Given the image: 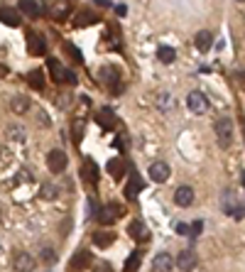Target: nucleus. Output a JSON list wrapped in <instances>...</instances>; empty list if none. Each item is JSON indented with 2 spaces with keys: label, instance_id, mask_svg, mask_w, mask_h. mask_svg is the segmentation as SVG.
<instances>
[{
  "label": "nucleus",
  "instance_id": "1",
  "mask_svg": "<svg viewBox=\"0 0 245 272\" xmlns=\"http://www.w3.org/2000/svg\"><path fill=\"white\" fill-rule=\"evenodd\" d=\"M214 133H216V140L221 147H231L233 145V137H236V125L228 116H221L218 121L214 123Z\"/></svg>",
  "mask_w": 245,
  "mask_h": 272
},
{
  "label": "nucleus",
  "instance_id": "2",
  "mask_svg": "<svg viewBox=\"0 0 245 272\" xmlns=\"http://www.w3.org/2000/svg\"><path fill=\"white\" fill-rule=\"evenodd\" d=\"M66 164H69V157H66L64 150H52L47 154V167H49V172L59 174V172L66 169Z\"/></svg>",
  "mask_w": 245,
  "mask_h": 272
},
{
  "label": "nucleus",
  "instance_id": "3",
  "mask_svg": "<svg viewBox=\"0 0 245 272\" xmlns=\"http://www.w3.org/2000/svg\"><path fill=\"white\" fill-rule=\"evenodd\" d=\"M186 106H189V111H191V113L201 116V113H206L209 101H206V96H204L201 91H191V93L186 96Z\"/></svg>",
  "mask_w": 245,
  "mask_h": 272
},
{
  "label": "nucleus",
  "instance_id": "4",
  "mask_svg": "<svg viewBox=\"0 0 245 272\" xmlns=\"http://www.w3.org/2000/svg\"><path fill=\"white\" fill-rule=\"evenodd\" d=\"M121 216H122V211H121V206H118V204H106V206L98 211L96 218H98V223H101V226H111V223H116Z\"/></svg>",
  "mask_w": 245,
  "mask_h": 272
},
{
  "label": "nucleus",
  "instance_id": "5",
  "mask_svg": "<svg viewBox=\"0 0 245 272\" xmlns=\"http://www.w3.org/2000/svg\"><path fill=\"white\" fill-rule=\"evenodd\" d=\"M150 179L157 181V184H164V181L169 179V174H172V169H169V164L167 162H154V164H150Z\"/></svg>",
  "mask_w": 245,
  "mask_h": 272
},
{
  "label": "nucleus",
  "instance_id": "6",
  "mask_svg": "<svg viewBox=\"0 0 245 272\" xmlns=\"http://www.w3.org/2000/svg\"><path fill=\"white\" fill-rule=\"evenodd\" d=\"M174 265H177L182 272H191L194 268H196V253H194V250H182V253H177Z\"/></svg>",
  "mask_w": 245,
  "mask_h": 272
},
{
  "label": "nucleus",
  "instance_id": "7",
  "mask_svg": "<svg viewBox=\"0 0 245 272\" xmlns=\"http://www.w3.org/2000/svg\"><path fill=\"white\" fill-rule=\"evenodd\" d=\"M152 270L154 272H172L174 270V258L169 253H157L152 260Z\"/></svg>",
  "mask_w": 245,
  "mask_h": 272
},
{
  "label": "nucleus",
  "instance_id": "8",
  "mask_svg": "<svg viewBox=\"0 0 245 272\" xmlns=\"http://www.w3.org/2000/svg\"><path fill=\"white\" fill-rule=\"evenodd\" d=\"M174 204L177 206H182V209H186V206H191L194 204V189L191 186H179L177 191H174Z\"/></svg>",
  "mask_w": 245,
  "mask_h": 272
},
{
  "label": "nucleus",
  "instance_id": "9",
  "mask_svg": "<svg viewBox=\"0 0 245 272\" xmlns=\"http://www.w3.org/2000/svg\"><path fill=\"white\" fill-rule=\"evenodd\" d=\"M37 265V260L32 258L30 253H17L15 255V270L17 272H32Z\"/></svg>",
  "mask_w": 245,
  "mask_h": 272
},
{
  "label": "nucleus",
  "instance_id": "10",
  "mask_svg": "<svg viewBox=\"0 0 245 272\" xmlns=\"http://www.w3.org/2000/svg\"><path fill=\"white\" fill-rule=\"evenodd\" d=\"M194 44H196V49H199V52H209V49H211V44H214V34H211L209 30L196 32Z\"/></svg>",
  "mask_w": 245,
  "mask_h": 272
},
{
  "label": "nucleus",
  "instance_id": "11",
  "mask_svg": "<svg viewBox=\"0 0 245 272\" xmlns=\"http://www.w3.org/2000/svg\"><path fill=\"white\" fill-rule=\"evenodd\" d=\"M127 233H130V238H135V241H147V238H150L147 226L140 223V221H132V223L127 226Z\"/></svg>",
  "mask_w": 245,
  "mask_h": 272
},
{
  "label": "nucleus",
  "instance_id": "12",
  "mask_svg": "<svg viewBox=\"0 0 245 272\" xmlns=\"http://www.w3.org/2000/svg\"><path fill=\"white\" fill-rule=\"evenodd\" d=\"M0 22L7 27H20V15L12 7H0Z\"/></svg>",
  "mask_w": 245,
  "mask_h": 272
},
{
  "label": "nucleus",
  "instance_id": "13",
  "mask_svg": "<svg viewBox=\"0 0 245 272\" xmlns=\"http://www.w3.org/2000/svg\"><path fill=\"white\" fill-rule=\"evenodd\" d=\"M118 69H113V66H103L101 71H98V79H101V84H106V86H116L118 84Z\"/></svg>",
  "mask_w": 245,
  "mask_h": 272
},
{
  "label": "nucleus",
  "instance_id": "14",
  "mask_svg": "<svg viewBox=\"0 0 245 272\" xmlns=\"http://www.w3.org/2000/svg\"><path fill=\"white\" fill-rule=\"evenodd\" d=\"M140 189H142V179H140L137 174H132L130 181H127V186H125V199H127V201H135Z\"/></svg>",
  "mask_w": 245,
  "mask_h": 272
},
{
  "label": "nucleus",
  "instance_id": "15",
  "mask_svg": "<svg viewBox=\"0 0 245 272\" xmlns=\"http://www.w3.org/2000/svg\"><path fill=\"white\" fill-rule=\"evenodd\" d=\"M10 108H12V113L22 116V113H27V108H30V98H27V96H12Z\"/></svg>",
  "mask_w": 245,
  "mask_h": 272
},
{
  "label": "nucleus",
  "instance_id": "16",
  "mask_svg": "<svg viewBox=\"0 0 245 272\" xmlns=\"http://www.w3.org/2000/svg\"><path fill=\"white\" fill-rule=\"evenodd\" d=\"M20 12L25 15V17H37L39 15V2L37 0H20Z\"/></svg>",
  "mask_w": 245,
  "mask_h": 272
},
{
  "label": "nucleus",
  "instance_id": "17",
  "mask_svg": "<svg viewBox=\"0 0 245 272\" xmlns=\"http://www.w3.org/2000/svg\"><path fill=\"white\" fill-rule=\"evenodd\" d=\"M27 84H30L34 91H42L44 89V71H42V69L30 71V74H27Z\"/></svg>",
  "mask_w": 245,
  "mask_h": 272
},
{
  "label": "nucleus",
  "instance_id": "18",
  "mask_svg": "<svg viewBox=\"0 0 245 272\" xmlns=\"http://www.w3.org/2000/svg\"><path fill=\"white\" fill-rule=\"evenodd\" d=\"M108 172H111V177L116 181L122 179V177H125V162H122V159H111V162H108Z\"/></svg>",
  "mask_w": 245,
  "mask_h": 272
},
{
  "label": "nucleus",
  "instance_id": "19",
  "mask_svg": "<svg viewBox=\"0 0 245 272\" xmlns=\"http://www.w3.org/2000/svg\"><path fill=\"white\" fill-rule=\"evenodd\" d=\"M91 265V253L89 250H79L76 255H74V260H71V268H89Z\"/></svg>",
  "mask_w": 245,
  "mask_h": 272
},
{
  "label": "nucleus",
  "instance_id": "20",
  "mask_svg": "<svg viewBox=\"0 0 245 272\" xmlns=\"http://www.w3.org/2000/svg\"><path fill=\"white\" fill-rule=\"evenodd\" d=\"M27 42H30V52H32V54H44L47 44H44V39H42V37H37V34L32 32L30 37H27Z\"/></svg>",
  "mask_w": 245,
  "mask_h": 272
},
{
  "label": "nucleus",
  "instance_id": "21",
  "mask_svg": "<svg viewBox=\"0 0 245 272\" xmlns=\"http://www.w3.org/2000/svg\"><path fill=\"white\" fill-rule=\"evenodd\" d=\"M157 59L162 61V64H172V61L177 59V52L172 47H159L157 49Z\"/></svg>",
  "mask_w": 245,
  "mask_h": 272
},
{
  "label": "nucleus",
  "instance_id": "22",
  "mask_svg": "<svg viewBox=\"0 0 245 272\" xmlns=\"http://www.w3.org/2000/svg\"><path fill=\"white\" fill-rule=\"evenodd\" d=\"M57 194H59V189H57L54 184H49V181L39 186V196H42V199H47V201H52V199H57Z\"/></svg>",
  "mask_w": 245,
  "mask_h": 272
},
{
  "label": "nucleus",
  "instance_id": "23",
  "mask_svg": "<svg viewBox=\"0 0 245 272\" xmlns=\"http://www.w3.org/2000/svg\"><path fill=\"white\" fill-rule=\"evenodd\" d=\"M113 241H116V236H113V233H108V231H103V233H96V236H93V243H96L98 248H108Z\"/></svg>",
  "mask_w": 245,
  "mask_h": 272
},
{
  "label": "nucleus",
  "instance_id": "24",
  "mask_svg": "<svg viewBox=\"0 0 245 272\" xmlns=\"http://www.w3.org/2000/svg\"><path fill=\"white\" fill-rule=\"evenodd\" d=\"M71 10H69V5L66 2H61V5H57L54 10H52V20H57V22H61V20H66V15H69Z\"/></svg>",
  "mask_w": 245,
  "mask_h": 272
},
{
  "label": "nucleus",
  "instance_id": "25",
  "mask_svg": "<svg viewBox=\"0 0 245 272\" xmlns=\"http://www.w3.org/2000/svg\"><path fill=\"white\" fill-rule=\"evenodd\" d=\"M49 71L54 74L52 79H54L57 84H61V79H64V69H61V64L57 59H49Z\"/></svg>",
  "mask_w": 245,
  "mask_h": 272
},
{
  "label": "nucleus",
  "instance_id": "26",
  "mask_svg": "<svg viewBox=\"0 0 245 272\" xmlns=\"http://www.w3.org/2000/svg\"><path fill=\"white\" fill-rule=\"evenodd\" d=\"M84 174H86V179H89V181H98V167L93 164L91 159L84 164Z\"/></svg>",
  "mask_w": 245,
  "mask_h": 272
},
{
  "label": "nucleus",
  "instance_id": "27",
  "mask_svg": "<svg viewBox=\"0 0 245 272\" xmlns=\"http://www.w3.org/2000/svg\"><path fill=\"white\" fill-rule=\"evenodd\" d=\"M233 196H236L233 191H226V194H223V211L228 213V216H231V213L236 211V204H233Z\"/></svg>",
  "mask_w": 245,
  "mask_h": 272
},
{
  "label": "nucleus",
  "instance_id": "28",
  "mask_svg": "<svg viewBox=\"0 0 245 272\" xmlns=\"http://www.w3.org/2000/svg\"><path fill=\"white\" fill-rule=\"evenodd\" d=\"M157 106H159L162 111H169V108L174 106V101H172L169 93H159V96H157Z\"/></svg>",
  "mask_w": 245,
  "mask_h": 272
},
{
  "label": "nucleus",
  "instance_id": "29",
  "mask_svg": "<svg viewBox=\"0 0 245 272\" xmlns=\"http://www.w3.org/2000/svg\"><path fill=\"white\" fill-rule=\"evenodd\" d=\"M98 123H101L103 128H113V116H111V111H108V108L98 116Z\"/></svg>",
  "mask_w": 245,
  "mask_h": 272
},
{
  "label": "nucleus",
  "instance_id": "30",
  "mask_svg": "<svg viewBox=\"0 0 245 272\" xmlns=\"http://www.w3.org/2000/svg\"><path fill=\"white\" fill-rule=\"evenodd\" d=\"M7 133H10V137H12V140H25V130H22V128H17V125H12Z\"/></svg>",
  "mask_w": 245,
  "mask_h": 272
},
{
  "label": "nucleus",
  "instance_id": "31",
  "mask_svg": "<svg viewBox=\"0 0 245 272\" xmlns=\"http://www.w3.org/2000/svg\"><path fill=\"white\" fill-rule=\"evenodd\" d=\"M93 20H96V17H93L91 12H81V20H76V27H84V25H91Z\"/></svg>",
  "mask_w": 245,
  "mask_h": 272
},
{
  "label": "nucleus",
  "instance_id": "32",
  "mask_svg": "<svg viewBox=\"0 0 245 272\" xmlns=\"http://www.w3.org/2000/svg\"><path fill=\"white\" fill-rule=\"evenodd\" d=\"M25 181H32L30 172H27V169H20V172L15 174V184H25Z\"/></svg>",
  "mask_w": 245,
  "mask_h": 272
},
{
  "label": "nucleus",
  "instance_id": "33",
  "mask_svg": "<svg viewBox=\"0 0 245 272\" xmlns=\"http://www.w3.org/2000/svg\"><path fill=\"white\" fill-rule=\"evenodd\" d=\"M39 258H42L44 263H54V258H57V255H54V250H52V248H44Z\"/></svg>",
  "mask_w": 245,
  "mask_h": 272
},
{
  "label": "nucleus",
  "instance_id": "34",
  "mask_svg": "<svg viewBox=\"0 0 245 272\" xmlns=\"http://www.w3.org/2000/svg\"><path fill=\"white\" fill-rule=\"evenodd\" d=\"M61 84H76V74L64 69V79H61Z\"/></svg>",
  "mask_w": 245,
  "mask_h": 272
},
{
  "label": "nucleus",
  "instance_id": "35",
  "mask_svg": "<svg viewBox=\"0 0 245 272\" xmlns=\"http://www.w3.org/2000/svg\"><path fill=\"white\" fill-rule=\"evenodd\" d=\"M66 52L71 54V59H76V61H81V52L74 47V44H66Z\"/></svg>",
  "mask_w": 245,
  "mask_h": 272
},
{
  "label": "nucleus",
  "instance_id": "36",
  "mask_svg": "<svg viewBox=\"0 0 245 272\" xmlns=\"http://www.w3.org/2000/svg\"><path fill=\"white\" fill-rule=\"evenodd\" d=\"M135 265H140V253H135L130 260H127V265H125V270H132Z\"/></svg>",
  "mask_w": 245,
  "mask_h": 272
},
{
  "label": "nucleus",
  "instance_id": "37",
  "mask_svg": "<svg viewBox=\"0 0 245 272\" xmlns=\"http://www.w3.org/2000/svg\"><path fill=\"white\" fill-rule=\"evenodd\" d=\"M174 231H177L179 236H189V226H186V223H177V226H174Z\"/></svg>",
  "mask_w": 245,
  "mask_h": 272
},
{
  "label": "nucleus",
  "instance_id": "38",
  "mask_svg": "<svg viewBox=\"0 0 245 272\" xmlns=\"http://www.w3.org/2000/svg\"><path fill=\"white\" fill-rule=\"evenodd\" d=\"M96 272H111V265L108 263H101V265H96Z\"/></svg>",
  "mask_w": 245,
  "mask_h": 272
},
{
  "label": "nucleus",
  "instance_id": "39",
  "mask_svg": "<svg viewBox=\"0 0 245 272\" xmlns=\"http://www.w3.org/2000/svg\"><path fill=\"white\" fill-rule=\"evenodd\" d=\"M96 5L98 7H108V0H96Z\"/></svg>",
  "mask_w": 245,
  "mask_h": 272
},
{
  "label": "nucleus",
  "instance_id": "40",
  "mask_svg": "<svg viewBox=\"0 0 245 272\" xmlns=\"http://www.w3.org/2000/svg\"><path fill=\"white\" fill-rule=\"evenodd\" d=\"M0 221H2V209H0Z\"/></svg>",
  "mask_w": 245,
  "mask_h": 272
},
{
  "label": "nucleus",
  "instance_id": "41",
  "mask_svg": "<svg viewBox=\"0 0 245 272\" xmlns=\"http://www.w3.org/2000/svg\"><path fill=\"white\" fill-rule=\"evenodd\" d=\"M238 2H243V0H238Z\"/></svg>",
  "mask_w": 245,
  "mask_h": 272
}]
</instances>
